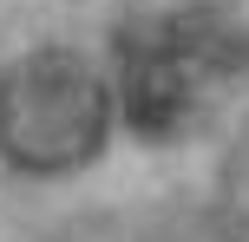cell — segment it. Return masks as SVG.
I'll return each instance as SVG.
<instances>
[{"label": "cell", "mask_w": 249, "mask_h": 242, "mask_svg": "<svg viewBox=\"0 0 249 242\" xmlns=\"http://www.w3.org/2000/svg\"><path fill=\"white\" fill-rule=\"evenodd\" d=\"M112 131V92L79 52H26L0 72V157L26 177H72Z\"/></svg>", "instance_id": "1"}, {"label": "cell", "mask_w": 249, "mask_h": 242, "mask_svg": "<svg viewBox=\"0 0 249 242\" xmlns=\"http://www.w3.org/2000/svg\"><path fill=\"white\" fill-rule=\"evenodd\" d=\"M249 65V39L216 13H164L124 33L118 59V105L138 138H171Z\"/></svg>", "instance_id": "2"}]
</instances>
